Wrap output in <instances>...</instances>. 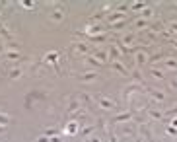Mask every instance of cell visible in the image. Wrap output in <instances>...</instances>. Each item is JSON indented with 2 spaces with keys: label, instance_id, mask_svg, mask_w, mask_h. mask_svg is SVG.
I'll return each instance as SVG.
<instances>
[{
  "label": "cell",
  "instance_id": "cell-1",
  "mask_svg": "<svg viewBox=\"0 0 177 142\" xmlns=\"http://www.w3.org/2000/svg\"><path fill=\"white\" fill-rule=\"evenodd\" d=\"M97 103H99V107H103V109H113V107H115V103H113L111 99H107V98H99Z\"/></svg>",
  "mask_w": 177,
  "mask_h": 142
},
{
  "label": "cell",
  "instance_id": "cell-2",
  "mask_svg": "<svg viewBox=\"0 0 177 142\" xmlns=\"http://www.w3.org/2000/svg\"><path fill=\"white\" fill-rule=\"evenodd\" d=\"M150 94L154 96V99L158 101V103H164V101H166V96H164L162 92H158V90H150Z\"/></svg>",
  "mask_w": 177,
  "mask_h": 142
},
{
  "label": "cell",
  "instance_id": "cell-3",
  "mask_svg": "<svg viewBox=\"0 0 177 142\" xmlns=\"http://www.w3.org/2000/svg\"><path fill=\"white\" fill-rule=\"evenodd\" d=\"M80 80H84V82H88V80H95L97 78V72H86L84 76H78Z\"/></svg>",
  "mask_w": 177,
  "mask_h": 142
},
{
  "label": "cell",
  "instance_id": "cell-4",
  "mask_svg": "<svg viewBox=\"0 0 177 142\" xmlns=\"http://www.w3.org/2000/svg\"><path fill=\"white\" fill-rule=\"evenodd\" d=\"M51 18H53L55 22H60V20L64 18V14H62V10H55L53 14H51Z\"/></svg>",
  "mask_w": 177,
  "mask_h": 142
},
{
  "label": "cell",
  "instance_id": "cell-5",
  "mask_svg": "<svg viewBox=\"0 0 177 142\" xmlns=\"http://www.w3.org/2000/svg\"><path fill=\"white\" fill-rule=\"evenodd\" d=\"M113 66H115V70H119L121 74H129V70H127V68H125L121 62H117V60H115V62H113Z\"/></svg>",
  "mask_w": 177,
  "mask_h": 142
},
{
  "label": "cell",
  "instance_id": "cell-6",
  "mask_svg": "<svg viewBox=\"0 0 177 142\" xmlns=\"http://www.w3.org/2000/svg\"><path fill=\"white\" fill-rule=\"evenodd\" d=\"M20 76H22V70H20V68H14V70H10V80H18Z\"/></svg>",
  "mask_w": 177,
  "mask_h": 142
},
{
  "label": "cell",
  "instance_id": "cell-7",
  "mask_svg": "<svg viewBox=\"0 0 177 142\" xmlns=\"http://www.w3.org/2000/svg\"><path fill=\"white\" fill-rule=\"evenodd\" d=\"M76 131H78V125H76V123H68V125H66V132H68V134H74Z\"/></svg>",
  "mask_w": 177,
  "mask_h": 142
},
{
  "label": "cell",
  "instance_id": "cell-8",
  "mask_svg": "<svg viewBox=\"0 0 177 142\" xmlns=\"http://www.w3.org/2000/svg\"><path fill=\"white\" fill-rule=\"evenodd\" d=\"M56 58H58V53H55V51H53V53H47V60H49V62H55Z\"/></svg>",
  "mask_w": 177,
  "mask_h": 142
},
{
  "label": "cell",
  "instance_id": "cell-9",
  "mask_svg": "<svg viewBox=\"0 0 177 142\" xmlns=\"http://www.w3.org/2000/svg\"><path fill=\"white\" fill-rule=\"evenodd\" d=\"M74 49H76L78 53H88V49H86V45H82V43H76V45H74Z\"/></svg>",
  "mask_w": 177,
  "mask_h": 142
},
{
  "label": "cell",
  "instance_id": "cell-10",
  "mask_svg": "<svg viewBox=\"0 0 177 142\" xmlns=\"http://www.w3.org/2000/svg\"><path fill=\"white\" fill-rule=\"evenodd\" d=\"M8 123H10V117L4 115V113H0V125H8Z\"/></svg>",
  "mask_w": 177,
  "mask_h": 142
},
{
  "label": "cell",
  "instance_id": "cell-11",
  "mask_svg": "<svg viewBox=\"0 0 177 142\" xmlns=\"http://www.w3.org/2000/svg\"><path fill=\"white\" fill-rule=\"evenodd\" d=\"M136 58H138V62L142 64V62H146V58H148V56L144 55V53H140V51H138V53H136Z\"/></svg>",
  "mask_w": 177,
  "mask_h": 142
},
{
  "label": "cell",
  "instance_id": "cell-12",
  "mask_svg": "<svg viewBox=\"0 0 177 142\" xmlns=\"http://www.w3.org/2000/svg\"><path fill=\"white\" fill-rule=\"evenodd\" d=\"M152 76H154L156 80H164V74H162L160 70H156V68H154V70H152Z\"/></svg>",
  "mask_w": 177,
  "mask_h": 142
},
{
  "label": "cell",
  "instance_id": "cell-13",
  "mask_svg": "<svg viewBox=\"0 0 177 142\" xmlns=\"http://www.w3.org/2000/svg\"><path fill=\"white\" fill-rule=\"evenodd\" d=\"M127 119H131V113H123V115H119V117H115L113 121H127Z\"/></svg>",
  "mask_w": 177,
  "mask_h": 142
},
{
  "label": "cell",
  "instance_id": "cell-14",
  "mask_svg": "<svg viewBox=\"0 0 177 142\" xmlns=\"http://www.w3.org/2000/svg\"><path fill=\"white\" fill-rule=\"evenodd\" d=\"M133 41H134V35H127V37L123 39V43H127V45H131Z\"/></svg>",
  "mask_w": 177,
  "mask_h": 142
},
{
  "label": "cell",
  "instance_id": "cell-15",
  "mask_svg": "<svg viewBox=\"0 0 177 142\" xmlns=\"http://www.w3.org/2000/svg\"><path fill=\"white\" fill-rule=\"evenodd\" d=\"M88 62H91V64H95V66H99V64H101V62L97 60V58H95V56H88Z\"/></svg>",
  "mask_w": 177,
  "mask_h": 142
},
{
  "label": "cell",
  "instance_id": "cell-16",
  "mask_svg": "<svg viewBox=\"0 0 177 142\" xmlns=\"http://www.w3.org/2000/svg\"><path fill=\"white\" fill-rule=\"evenodd\" d=\"M150 117H154V119H162V113H160V111H150Z\"/></svg>",
  "mask_w": 177,
  "mask_h": 142
},
{
  "label": "cell",
  "instance_id": "cell-17",
  "mask_svg": "<svg viewBox=\"0 0 177 142\" xmlns=\"http://www.w3.org/2000/svg\"><path fill=\"white\" fill-rule=\"evenodd\" d=\"M121 16H123V12H117V14H113V16H109V20H111V22H113V20H119Z\"/></svg>",
  "mask_w": 177,
  "mask_h": 142
},
{
  "label": "cell",
  "instance_id": "cell-18",
  "mask_svg": "<svg viewBox=\"0 0 177 142\" xmlns=\"http://www.w3.org/2000/svg\"><path fill=\"white\" fill-rule=\"evenodd\" d=\"M167 66L169 68H177V60H167Z\"/></svg>",
  "mask_w": 177,
  "mask_h": 142
},
{
  "label": "cell",
  "instance_id": "cell-19",
  "mask_svg": "<svg viewBox=\"0 0 177 142\" xmlns=\"http://www.w3.org/2000/svg\"><path fill=\"white\" fill-rule=\"evenodd\" d=\"M142 6H144L142 2H138V4H133V10H140V8H142Z\"/></svg>",
  "mask_w": 177,
  "mask_h": 142
},
{
  "label": "cell",
  "instance_id": "cell-20",
  "mask_svg": "<svg viewBox=\"0 0 177 142\" xmlns=\"http://www.w3.org/2000/svg\"><path fill=\"white\" fill-rule=\"evenodd\" d=\"M97 56H99L101 60H107V53H97Z\"/></svg>",
  "mask_w": 177,
  "mask_h": 142
},
{
  "label": "cell",
  "instance_id": "cell-21",
  "mask_svg": "<svg viewBox=\"0 0 177 142\" xmlns=\"http://www.w3.org/2000/svg\"><path fill=\"white\" fill-rule=\"evenodd\" d=\"M8 58H18V53H6Z\"/></svg>",
  "mask_w": 177,
  "mask_h": 142
},
{
  "label": "cell",
  "instance_id": "cell-22",
  "mask_svg": "<svg viewBox=\"0 0 177 142\" xmlns=\"http://www.w3.org/2000/svg\"><path fill=\"white\" fill-rule=\"evenodd\" d=\"M167 132H169V134H177V131L173 129V127H167Z\"/></svg>",
  "mask_w": 177,
  "mask_h": 142
},
{
  "label": "cell",
  "instance_id": "cell-23",
  "mask_svg": "<svg viewBox=\"0 0 177 142\" xmlns=\"http://www.w3.org/2000/svg\"><path fill=\"white\" fill-rule=\"evenodd\" d=\"M136 25H138V27H144V25H146V22H144V20H138V22H136Z\"/></svg>",
  "mask_w": 177,
  "mask_h": 142
},
{
  "label": "cell",
  "instance_id": "cell-24",
  "mask_svg": "<svg viewBox=\"0 0 177 142\" xmlns=\"http://www.w3.org/2000/svg\"><path fill=\"white\" fill-rule=\"evenodd\" d=\"M89 142H99V138H97V136H91V138H89Z\"/></svg>",
  "mask_w": 177,
  "mask_h": 142
},
{
  "label": "cell",
  "instance_id": "cell-25",
  "mask_svg": "<svg viewBox=\"0 0 177 142\" xmlns=\"http://www.w3.org/2000/svg\"><path fill=\"white\" fill-rule=\"evenodd\" d=\"M35 142H49V140H47V138H37Z\"/></svg>",
  "mask_w": 177,
  "mask_h": 142
},
{
  "label": "cell",
  "instance_id": "cell-26",
  "mask_svg": "<svg viewBox=\"0 0 177 142\" xmlns=\"http://www.w3.org/2000/svg\"><path fill=\"white\" fill-rule=\"evenodd\" d=\"M111 142H117V136L115 134H111Z\"/></svg>",
  "mask_w": 177,
  "mask_h": 142
},
{
  "label": "cell",
  "instance_id": "cell-27",
  "mask_svg": "<svg viewBox=\"0 0 177 142\" xmlns=\"http://www.w3.org/2000/svg\"><path fill=\"white\" fill-rule=\"evenodd\" d=\"M171 27H173V29L177 31V22H173V23H171Z\"/></svg>",
  "mask_w": 177,
  "mask_h": 142
},
{
  "label": "cell",
  "instance_id": "cell-28",
  "mask_svg": "<svg viewBox=\"0 0 177 142\" xmlns=\"http://www.w3.org/2000/svg\"><path fill=\"white\" fill-rule=\"evenodd\" d=\"M171 123H173V127H177V119H173V121H171Z\"/></svg>",
  "mask_w": 177,
  "mask_h": 142
},
{
  "label": "cell",
  "instance_id": "cell-29",
  "mask_svg": "<svg viewBox=\"0 0 177 142\" xmlns=\"http://www.w3.org/2000/svg\"><path fill=\"white\" fill-rule=\"evenodd\" d=\"M175 49H177V41H175Z\"/></svg>",
  "mask_w": 177,
  "mask_h": 142
}]
</instances>
